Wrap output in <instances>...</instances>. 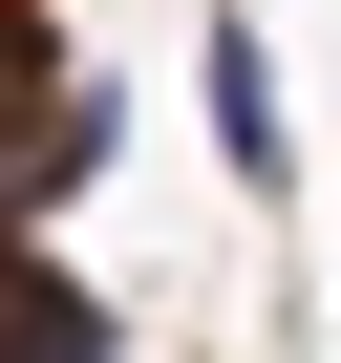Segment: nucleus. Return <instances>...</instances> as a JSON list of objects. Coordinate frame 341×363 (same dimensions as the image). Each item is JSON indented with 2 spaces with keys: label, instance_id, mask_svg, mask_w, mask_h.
<instances>
[{
  "label": "nucleus",
  "instance_id": "nucleus-1",
  "mask_svg": "<svg viewBox=\"0 0 341 363\" xmlns=\"http://www.w3.org/2000/svg\"><path fill=\"white\" fill-rule=\"evenodd\" d=\"M192 86H214V150H235V193H277L299 150H277V65H256V22H214V43H192Z\"/></svg>",
  "mask_w": 341,
  "mask_h": 363
},
{
  "label": "nucleus",
  "instance_id": "nucleus-2",
  "mask_svg": "<svg viewBox=\"0 0 341 363\" xmlns=\"http://www.w3.org/2000/svg\"><path fill=\"white\" fill-rule=\"evenodd\" d=\"M0 107H22V22H0Z\"/></svg>",
  "mask_w": 341,
  "mask_h": 363
}]
</instances>
